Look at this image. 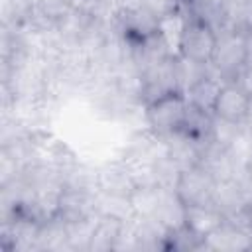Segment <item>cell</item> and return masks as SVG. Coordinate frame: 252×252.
Masks as SVG:
<instances>
[{
  "mask_svg": "<svg viewBox=\"0 0 252 252\" xmlns=\"http://www.w3.org/2000/svg\"><path fill=\"white\" fill-rule=\"evenodd\" d=\"M187 106L189 102L185 98V93L181 91L167 93L144 104V126L159 138L171 136L183 128Z\"/></svg>",
  "mask_w": 252,
  "mask_h": 252,
  "instance_id": "6da1fadb",
  "label": "cell"
},
{
  "mask_svg": "<svg viewBox=\"0 0 252 252\" xmlns=\"http://www.w3.org/2000/svg\"><path fill=\"white\" fill-rule=\"evenodd\" d=\"M185 22H187V12L181 10V8L158 18L156 33L161 37V41L165 43V47L169 49V53L173 57L179 55V41H181V33H183Z\"/></svg>",
  "mask_w": 252,
  "mask_h": 252,
  "instance_id": "7c38bea8",
  "label": "cell"
},
{
  "mask_svg": "<svg viewBox=\"0 0 252 252\" xmlns=\"http://www.w3.org/2000/svg\"><path fill=\"white\" fill-rule=\"evenodd\" d=\"M165 156L183 171L193 165L201 163V150L203 144L197 142L195 138L187 136L185 132H175L171 136H165Z\"/></svg>",
  "mask_w": 252,
  "mask_h": 252,
  "instance_id": "52a82bcc",
  "label": "cell"
},
{
  "mask_svg": "<svg viewBox=\"0 0 252 252\" xmlns=\"http://www.w3.org/2000/svg\"><path fill=\"white\" fill-rule=\"evenodd\" d=\"M203 248L215 252H244L252 250V230L224 219V222L203 240Z\"/></svg>",
  "mask_w": 252,
  "mask_h": 252,
  "instance_id": "8992f818",
  "label": "cell"
},
{
  "mask_svg": "<svg viewBox=\"0 0 252 252\" xmlns=\"http://www.w3.org/2000/svg\"><path fill=\"white\" fill-rule=\"evenodd\" d=\"M122 224L124 222H120V220L96 217L87 252H110V250H114V244H116V238L122 230Z\"/></svg>",
  "mask_w": 252,
  "mask_h": 252,
  "instance_id": "9a60e30c",
  "label": "cell"
},
{
  "mask_svg": "<svg viewBox=\"0 0 252 252\" xmlns=\"http://www.w3.org/2000/svg\"><path fill=\"white\" fill-rule=\"evenodd\" d=\"M96 173H98V191L130 195L132 189L136 187L122 158L102 163L100 167H96Z\"/></svg>",
  "mask_w": 252,
  "mask_h": 252,
  "instance_id": "9c48e42d",
  "label": "cell"
},
{
  "mask_svg": "<svg viewBox=\"0 0 252 252\" xmlns=\"http://www.w3.org/2000/svg\"><path fill=\"white\" fill-rule=\"evenodd\" d=\"M161 189L158 185H142L134 187L130 193V203L134 209L136 217H156L159 199H161Z\"/></svg>",
  "mask_w": 252,
  "mask_h": 252,
  "instance_id": "2e32d148",
  "label": "cell"
},
{
  "mask_svg": "<svg viewBox=\"0 0 252 252\" xmlns=\"http://www.w3.org/2000/svg\"><path fill=\"white\" fill-rule=\"evenodd\" d=\"M94 215L126 222L134 217V209L130 203V195H120V193H108V191H98L94 197Z\"/></svg>",
  "mask_w": 252,
  "mask_h": 252,
  "instance_id": "8fae6325",
  "label": "cell"
},
{
  "mask_svg": "<svg viewBox=\"0 0 252 252\" xmlns=\"http://www.w3.org/2000/svg\"><path fill=\"white\" fill-rule=\"evenodd\" d=\"M248 112H250V96L234 81L222 83L217 102L213 106V116L220 120L244 124L248 120Z\"/></svg>",
  "mask_w": 252,
  "mask_h": 252,
  "instance_id": "5b68a950",
  "label": "cell"
},
{
  "mask_svg": "<svg viewBox=\"0 0 252 252\" xmlns=\"http://www.w3.org/2000/svg\"><path fill=\"white\" fill-rule=\"evenodd\" d=\"M71 10H79V12H89L96 0H67Z\"/></svg>",
  "mask_w": 252,
  "mask_h": 252,
  "instance_id": "44dd1931",
  "label": "cell"
},
{
  "mask_svg": "<svg viewBox=\"0 0 252 252\" xmlns=\"http://www.w3.org/2000/svg\"><path fill=\"white\" fill-rule=\"evenodd\" d=\"M171 63H173V75H175V81H177V89L181 93L189 91L197 81H201L203 77H207L211 73L209 63H197V61L187 59L183 55L171 57Z\"/></svg>",
  "mask_w": 252,
  "mask_h": 252,
  "instance_id": "5bb4252c",
  "label": "cell"
},
{
  "mask_svg": "<svg viewBox=\"0 0 252 252\" xmlns=\"http://www.w3.org/2000/svg\"><path fill=\"white\" fill-rule=\"evenodd\" d=\"M224 2H228V4H238V2H242V0H224Z\"/></svg>",
  "mask_w": 252,
  "mask_h": 252,
  "instance_id": "d4e9b609",
  "label": "cell"
},
{
  "mask_svg": "<svg viewBox=\"0 0 252 252\" xmlns=\"http://www.w3.org/2000/svg\"><path fill=\"white\" fill-rule=\"evenodd\" d=\"M248 118H252V98H250V112H248Z\"/></svg>",
  "mask_w": 252,
  "mask_h": 252,
  "instance_id": "484cf974",
  "label": "cell"
},
{
  "mask_svg": "<svg viewBox=\"0 0 252 252\" xmlns=\"http://www.w3.org/2000/svg\"><path fill=\"white\" fill-rule=\"evenodd\" d=\"M244 128H246V134H248V138H250V142H252V118H248V120L244 122Z\"/></svg>",
  "mask_w": 252,
  "mask_h": 252,
  "instance_id": "603a6c76",
  "label": "cell"
},
{
  "mask_svg": "<svg viewBox=\"0 0 252 252\" xmlns=\"http://www.w3.org/2000/svg\"><path fill=\"white\" fill-rule=\"evenodd\" d=\"M234 83L252 98V63H246L244 69L238 73V77L234 79Z\"/></svg>",
  "mask_w": 252,
  "mask_h": 252,
  "instance_id": "d6986e66",
  "label": "cell"
},
{
  "mask_svg": "<svg viewBox=\"0 0 252 252\" xmlns=\"http://www.w3.org/2000/svg\"><path fill=\"white\" fill-rule=\"evenodd\" d=\"M35 8H37L47 20H51L55 26H57V22H59L63 16H67V12L71 10L67 0H35Z\"/></svg>",
  "mask_w": 252,
  "mask_h": 252,
  "instance_id": "ac0fdd59",
  "label": "cell"
},
{
  "mask_svg": "<svg viewBox=\"0 0 252 252\" xmlns=\"http://www.w3.org/2000/svg\"><path fill=\"white\" fill-rule=\"evenodd\" d=\"M224 222V215L213 205H185V228H189L195 236L205 240L211 232H215Z\"/></svg>",
  "mask_w": 252,
  "mask_h": 252,
  "instance_id": "ba28073f",
  "label": "cell"
},
{
  "mask_svg": "<svg viewBox=\"0 0 252 252\" xmlns=\"http://www.w3.org/2000/svg\"><path fill=\"white\" fill-rule=\"evenodd\" d=\"M246 63H252V33H248V61Z\"/></svg>",
  "mask_w": 252,
  "mask_h": 252,
  "instance_id": "cb8c5ba5",
  "label": "cell"
},
{
  "mask_svg": "<svg viewBox=\"0 0 252 252\" xmlns=\"http://www.w3.org/2000/svg\"><path fill=\"white\" fill-rule=\"evenodd\" d=\"M156 219L169 232L185 226V203L177 197L175 189H161V199H159Z\"/></svg>",
  "mask_w": 252,
  "mask_h": 252,
  "instance_id": "4fadbf2b",
  "label": "cell"
},
{
  "mask_svg": "<svg viewBox=\"0 0 252 252\" xmlns=\"http://www.w3.org/2000/svg\"><path fill=\"white\" fill-rule=\"evenodd\" d=\"M222 83H224V81L211 69V73H209L207 77H203V79L197 81L189 91H185V98H187V102H189L191 106L213 114V106H215V102H217V96H219V91H220Z\"/></svg>",
  "mask_w": 252,
  "mask_h": 252,
  "instance_id": "30bf717a",
  "label": "cell"
},
{
  "mask_svg": "<svg viewBox=\"0 0 252 252\" xmlns=\"http://www.w3.org/2000/svg\"><path fill=\"white\" fill-rule=\"evenodd\" d=\"M244 215H246V222H248V228L252 230V201L246 205V209H244Z\"/></svg>",
  "mask_w": 252,
  "mask_h": 252,
  "instance_id": "7402d4cb",
  "label": "cell"
},
{
  "mask_svg": "<svg viewBox=\"0 0 252 252\" xmlns=\"http://www.w3.org/2000/svg\"><path fill=\"white\" fill-rule=\"evenodd\" d=\"M240 28L246 33H252V0L240 2Z\"/></svg>",
  "mask_w": 252,
  "mask_h": 252,
  "instance_id": "ffe728a7",
  "label": "cell"
},
{
  "mask_svg": "<svg viewBox=\"0 0 252 252\" xmlns=\"http://www.w3.org/2000/svg\"><path fill=\"white\" fill-rule=\"evenodd\" d=\"M215 187H217V179L205 165L199 163L179 171V177L173 189L185 205H203L213 201Z\"/></svg>",
  "mask_w": 252,
  "mask_h": 252,
  "instance_id": "277c9868",
  "label": "cell"
},
{
  "mask_svg": "<svg viewBox=\"0 0 252 252\" xmlns=\"http://www.w3.org/2000/svg\"><path fill=\"white\" fill-rule=\"evenodd\" d=\"M242 130H244V124H236V122H228V120H220V118L213 116L209 142H213L220 148H228L240 136Z\"/></svg>",
  "mask_w": 252,
  "mask_h": 252,
  "instance_id": "e0dca14e",
  "label": "cell"
},
{
  "mask_svg": "<svg viewBox=\"0 0 252 252\" xmlns=\"http://www.w3.org/2000/svg\"><path fill=\"white\" fill-rule=\"evenodd\" d=\"M248 61V33L244 30H226L219 33V41L211 59V69L226 83L234 81Z\"/></svg>",
  "mask_w": 252,
  "mask_h": 252,
  "instance_id": "7a4b0ae2",
  "label": "cell"
},
{
  "mask_svg": "<svg viewBox=\"0 0 252 252\" xmlns=\"http://www.w3.org/2000/svg\"><path fill=\"white\" fill-rule=\"evenodd\" d=\"M219 41V32L199 16L187 14V22L179 41V55L193 59L197 63H211L215 47Z\"/></svg>",
  "mask_w": 252,
  "mask_h": 252,
  "instance_id": "3957f363",
  "label": "cell"
}]
</instances>
